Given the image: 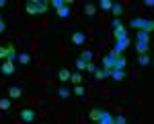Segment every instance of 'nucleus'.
<instances>
[{"mask_svg": "<svg viewBox=\"0 0 154 124\" xmlns=\"http://www.w3.org/2000/svg\"><path fill=\"white\" fill-rule=\"evenodd\" d=\"M48 8H49V2H45V0H27L25 2L27 15H43V12H48Z\"/></svg>", "mask_w": 154, "mask_h": 124, "instance_id": "obj_1", "label": "nucleus"}, {"mask_svg": "<svg viewBox=\"0 0 154 124\" xmlns=\"http://www.w3.org/2000/svg\"><path fill=\"white\" fill-rule=\"evenodd\" d=\"M130 25L138 31H146V33H152L154 29V21L152 19H142V17H134L130 21Z\"/></svg>", "mask_w": 154, "mask_h": 124, "instance_id": "obj_2", "label": "nucleus"}, {"mask_svg": "<svg viewBox=\"0 0 154 124\" xmlns=\"http://www.w3.org/2000/svg\"><path fill=\"white\" fill-rule=\"evenodd\" d=\"M19 118H21L25 124H33V122H35V118H37V112L33 110V108H23L21 114H19Z\"/></svg>", "mask_w": 154, "mask_h": 124, "instance_id": "obj_3", "label": "nucleus"}, {"mask_svg": "<svg viewBox=\"0 0 154 124\" xmlns=\"http://www.w3.org/2000/svg\"><path fill=\"white\" fill-rule=\"evenodd\" d=\"M0 74H2V77H12V74H14V62H2V64H0Z\"/></svg>", "mask_w": 154, "mask_h": 124, "instance_id": "obj_4", "label": "nucleus"}, {"mask_svg": "<svg viewBox=\"0 0 154 124\" xmlns=\"http://www.w3.org/2000/svg\"><path fill=\"white\" fill-rule=\"evenodd\" d=\"M70 39H72L74 46H82V44H86V33L84 31H74Z\"/></svg>", "mask_w": 154, "mask_h": 124, "instance_id": "obj_5", "label": "nucleus"}, {"mask_svg": "<svg viewBox=\"0 0 154 124\" xmlns=\"http://www.w3.org/2000/svg\"><path fill=\"white\" fill-rule=\"evenodd\" d=\"M115 66V56H111V54H107V56H103V68H107V70H111Z\"/></svg>", "mask_w": 154, "mask_h": 124, "instance_id": "obj_6", "label": "nucleus"}, {"mask_svg": "<svg viewBox=\"0 0 154 124\" xmlns=\"http://www.w3.org/2000/svg\"><path fill=\"white\" fill-rule=\"evenodd\" d=\"M8 95H11V99H19L23 95V89L19 85H12V87H8Z\"/></svg>", "mask_w": 154, "mask_h": 124, "instance_id": "obj_7", "label": "nucleus"}, {"mask_svg": "<svg viewBox=\"0 0 154 124\" xmlns=\"http://www.w3.org/2000/svg\"><path fill=\"white\" fill-rule=\"evenodd\" d=\"M14 60H17L14 46H12V44H6V62H14Z\"/></svg>", "mask_w": 154, "mask_h": 124, "instance_id": "obj_8", "label": "nucleus"}, {"mask_svg": "<svg viewBox=\"0 0 154 124\" xmlns=\"http://www.w3.org/2000/svg\"><path fill=\"white\" fill-rule=\"evenodd\" d=\"M95 124H113V114H109V112L103 110L101 118H99V122H95Z\"/></svg>", "mask_w": 154, "mask_h": 124, "instance_id": "obj_9", "label": "nucleus"}, {"mask_svg": "<svg viewBox=\"0 0 154 124\" xmlns=\"http://www.w3.org/2000/svg\"><path fill=\"white\" fill-rule=\"evenodd\" d=\"M58 17L60 19H68L70 17V2H66L62 8H58Z\"/></svg>", "mask_w": 154, "mask_h": 124, "instance_id": "obj_10", "label": "nucleus"}, {"mask_svg": "<svg viewBox=\"0 0 154 124\" xmlns=\"http://www.w3.org/2000/svg\"><path fill=\"white\" fill-rule=\"evenodd\" d=\"M84 15H86V17H95L97 15V4L86 2V4H84Z\"/></svg>", "mask_w": 154, "mask_h": 124, "instance_id": "obj_11", "label": "nucleus"}, {"mask_svg": "<svg viewBox=\"0 0 154 124\" xmlns=\"http://www.w3.org/2000/svg\"><path fill=\"white\" fill-rule=\"evenodd\" d=\"M111 11H113V15H115V19H119V17L123 15V11H125V8H123V4H121V2H113Z\"/></svg>", "mask_w": 154, "mask_h": 124, "instance_id": "obj_12", "label": "nucleus"}, {"mask_svg": "<svg viewBox=\"0 0 154 124\" xmlns=\"http://www.w3.org/2000/svg\"><path fill=\"white\" fill-rule=\"evenodd\" d=\"M113 37H115V41H123V39H128V31H125V27H121L117 31H113Z\"/></svg>", "mask_w": 154, "mask_h": 124, "instance_id": "obj_13", "label": "nucleus"}, {"mask_svg": "<svg viewBox=\"0 0 154 124\" xmlns=\"http://www.w3.org/2000/svg\"><path fill=\"white\" fill-rule=\"evenodd\" d=\"M109 77L115 79V81H123V79H125V73H123V70H117V68H111V70H109Z\"/></svg>", "mask_w": 154, "mask_h": 124, "instance_id": "obj_14", "label": "nucleus"}, {"mask_svg": "<svg viewBox=\"0 0 154 124\" xmlns=\"http://www.w3.org/2000/svg\"><path fill=\"white\" fill-rule=\"evenodd\" d=\"M136 50H138V54H148L150 44H146V41H138V44H136Z\"/></svg>", "mask_w": 154, "mask_h": 124, "instance_id": "obj_15", "label": "nucleus"}, {"mask_svg": "<svg viewBox=\"0 0 154 124\" xmlns=\"http://www.w3.org/2000/svg\"><path fill=\"white\" fill-rule=\"evenodd\" d=\"M150 62H152L150 54H140V56H138V64H140V66H148Z\"/></svg>", "mask_w": 154, "mask_h": 124, "instance_id": "obj_16", "label": "nucleus"}, {"mask_svg": "<svg viewBox=\"0 0 154 124\" xmlns=\"http://www.w3.org/2000/svg\"><path fill=\"white\" fill-rule=\"evenodd\" d=\"M109 77V70L107 68H97L95 70V79L97 81H103V79H107Z\"/></svg>", "mask_w": 154, "mask_h": 124, "instance_id": "obj_17", "label": "nucleus"}, {"mask_svg": "<svg viewBox=\"0 0 154 124\" xmlns=\"http://www.w3.org/2000/svg\"><path fill=\"white\" fill-rule=\"evenodd\" d=\"M70 70H68V68H62V70H60L58 73V79L60 81H62V83H66V81H70Z\"/></svg>", "mask_w": 154, "mask_h": 124, "instance_id": "obj_18", "label": "nucleus"}, {"mask_svg": "<svg viewBox=\"0 0 154 124\" xmlns=\"http://www.w3.org/2000/svg\"><path fill=\"white\" fill-rule=\"evenodd\" d=\"M113 68H117V70H123V68H125V58H123L121 54L115 56V66H113Z\"/></svg>", "mask_w": 154, "mask_h": 124, "instance_id": "obj_19", "label": "nucleus"}, {"mask_svg": "<svg viewBox=\"0 0 154 124\" xmlns=\"http://www.w3.org/2000/svg\"><path fill=\"white\" fill-rule=\"evenodd\" d=\"M101 114H103V110H99V108H93V110H91V114H88V118H91L93 122H99Z\"/></svg>", "mask_w": 154, "mask_h": 124, "instance_id": "obj_20", "label": "nucleus"}, {"mask_svg": "<svg viewBox=\"0 0 154 124\" xmlns=\"http://www.w3.org/2000/svg\"><path fill=\"white\" fill-rule=\"evenodd\" d=\"M70 81L74 83V85H82V73H78V70H76V73H72L70 74Z\"/></svg>", "mask_w": 154, "mask_h": 124, "instance_id": "obj_21", "label": "nucleus"}, {"mask_svg": "<svg viewBox=\"0 0 154 124\" xmlns=\"http://www.w3.org/2000/svg\"><path fill=\"white\" fill-rule=\"evenodd\" d=\"M136 39H138V41H146V44H150V33H146V31H138V33H136Z\"/></svg>", "mask_w": 154, "mask_h": 124, "instance_id": "obj_22", "label": "nucleus"}, {"mask_svg": "<svg viewBox=\"0 0 154 124\" xmlns=\"http://www.w3.org/2000/svg\"><path fill=\"white\" fill-rule=\"evenodd\" d=\"M111 6H113V2H111V0H101L97 8H101V11H111Z\"/></svg>", "mask_w": 154, "mask_h": 124, "instance_id": "obj_23", "label": "nucleus"}, {"mask_svg": "<svg viewBox=\"0 0 154 124\" xmlns=\"http://www.w3.org/2000/svg\"><path fill=\"white\" fill-rule=\"evenodd\" d=\"M17 60L21 62V64H29V62H31V56H29L27 52H23V54H19V56H17Z\"/></svg>", "mask_w": 154, "mask_h": 124, "instance_id": "obj_24", "label": "nucleus"}, {"mask_svg": "<svg viewBox=\"0 0 154 124\" xmlns=\"http://www.w3.org/2000/svg\"><path fill=\"white\" fill-rule=\"evenodd\" d=\"M72 93H74V95H78V97H84V93H86V91H84V87H82V85H74Z\"/></svg>", "mask_w": 154, "mask_h": 124, "instance_id": "obj_25", "label": "nucleus"}, {"mask_svg": "<svg viewBox=\"0 0 154 124\" xmlns=\"http://www.w3.org/2000/svg\"><path fill=\"white\" fill-rule=\"evenodd\" d=\"M80 60H84L86 64H88V62L93 60V52H91V50H86V52H82V54H80Z\"/></svg>", "mask_w": 154, "mask_h": 124, "instance_id": "obj_26", "label": "nucleus"}, {"mask_svg": "<svg viewBox=\"0 0 154 124\" xmlns=\"http://www.w3.org/2000/svg\"><path fill=\"white\" fill-rule=\"evenodd\" d=\"M0 110L2 112L11 110V99H0Z\"/></svg>", "mask_w": 154, "mask_h": 124, "instance_id": "obj_27", "label": "nucleus"}, {"mask_svg": "<svg viewBox=\"0 0 154 124\" xmlns=\"http://www.w3.org/2000/svg\"><path fill=\"white\" fill-rule=\"evenodd\" d=\"M76 70H78V73H84V70H86V62L78 58V60H76Z\"/></svg>", "mask_w": 154, "mask_h": 124, "instance_id": "obj_28", "label": "nucleus"}, {"mask_svg": "<svg viewBox=\"0 0 154 124\" xmlns=\"http://www.w3.org/2000/svg\"><path fill=\"white\" fill-rule=\"evenodd\" d=\"M70 93H72V91H68L66 87H60V89H58V95H60V97H62V99H66V97H68V95H70Z\"/></svg>", "mask_w": 154, "mask_h": 124, "instance_id": "obj_29", "label": "nucleus"}, {"mask_svg": "<svg viewBox=\"0 0 154 124\" xmlns=\"http://www.w3.org/2000/svg\"><path fill=\"white\" fill-rule=\"evenodd\" d=\"M111 27H113V31H117V29H121V27H123V23H121V19H113V21H111Z\"/></svg>", "mask_w": 154, "mask_h": 124, "instance_id": "obj_30", "label": "nucleus"}, {"mask_svg": "<svg viewBox=\"0 0 154 124\" xmlns=\"http://www.w3.org/2000/svg\"><path fill=\"white\" fill-rule=\"evenodd\" d=\"M113 124H128V120H125V116H113Z\"/></svg>", "mask_w": 154, "mask_h": 124, "instance_id": "obj_31", "label": "nucleus"}, {"mask_svg": "<svg viewBox=\"0 0 154 124\" xmlns=\"http://www.w3.org/2000/svg\"><path fill=\"white\" fill-rule=\"evenodd\" d=\"M64 4H66L64 0H51V6H54V8H62Z\"/></svg>", "mask_w": 154, "mask_h": 124, "instance_id": "obj_32", "label": "nucleus"}, {"mask_svg": "<svg viewBox=\"0 0 154 124\" xmlns=\"http://www.w3.org/2000/svg\"><path fill=\"white\" fill-rule=\"evenodd\" d=\"M0 58L6 60V46H0Z\"/></svg>", "mask_w": 154, "mask_h": 124, "instance_id": "obj_33", "label": "nucleus"}, {"mask_svg": "<svg viewBox=\"0 0 154 124\" xmlns=\"http://www.w3.org/2000/svg\"><path fill=\"white\" fill-rule=\"evenodd\" d=\"M97 68H95V64H93V62H88V64H86V73H95Z\"/></svg>", "mask_w": 154, "mask_h": 124, "instance_id": "obj_34", "label": "nucleus"}, {"mask_svg": "<svg viewBox=\"0 0 154 124\" xmlns=\"http://www.w3.org/2000/svg\"><path fill=\"white\" fill-rule=\"evenodd\" d=\"M4 29H6V27H4V21H2V17H0V33H2Z\"/></svg>", "mask_w": 154, "mask_h": 124, "instance_id": "obj_35", "label": "nucleus"}, {"mask_svg": "<svg viewBox=\"0 0 154 124\" xmlns=\"http://www.w3.org/2000/svg\"><path fill=\"white\" fill-rule=\"evenodd\" d=\"M2 6H6V0H0V8H2Z\"/></svg>", "mask_w": 154, "mask_h": 124, "instance_id": "obj_36", "label": "nucleus"}]
</instances>
